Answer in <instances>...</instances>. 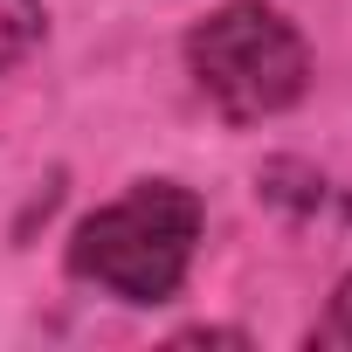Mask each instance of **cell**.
<instances>
[{
  "label": "cell",
  "instance_id": "obj_2",
  "mask_svg": "<svg viewBox=\"0 0 352 352\" xmlns=\"http://www.w3.org/2000/svg\"><path fill=\"white\" fill-rule=\"evenodd\" d=\"M187 76L228 124H263L311 90V42L270 0H221L187 28Z\"/></svg>",
  "mask_w": 352,
  "mask_h": 352
},
{
  "label": "cell",
  "instance_id": "obj_1",
  "mask_svg": "<svg viewBox=\"0 0 352 352\" xmlns=\"http://www.w3.org/2000/svg\"><path fill=\"white\" fill-rule=\"evenodd\" d=\"M208 208L180 180H138L131 194L104 201L97 214L76 221L69 235V276L118 297V304H166L180 297L194 249H201Z\"/></svg>",
  "mask_w": 352,
  "mask_h": 352
},
{
  "label": "cell",
  "instance_id": "obj_4",
  "mask_svg": "<svg viewBox=\"0 0 352 352\" xmlns=\"http://www.w3.org/2000/svg\"><path fill=\"white\" fill-rule=\"evenodd\" d=\"M311 345H352V270H345V283L331 290L324 324H311Z\"/></svg>",
  "mask_w": 352,
  "mask_h": 352
},
{
  "label": "cell",
  "instance_id": "obj_3",
  "mask_svg": "<svg viewBox=\"0 0 352 352\" xmlns=\"http://www.w3.org/2000/svg\"><path fill=\"white\" fill-rule=\"evenodd\" d=\"M49 35V8L42 0H0V76L14 63H28Z\"/></svg>",
  "mask_w": 352,
  "mask_h": 352
}]
</instances>
